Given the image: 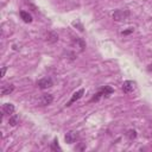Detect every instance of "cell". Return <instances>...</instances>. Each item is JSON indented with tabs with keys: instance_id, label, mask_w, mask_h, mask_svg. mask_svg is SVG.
<instances>
[{
	"instance_id": "obj_1",
	"label": "cell",
	"mask_w": 152,
	"mask_h": 152,
	"mask_svg": "<svg viewBox=\"0 0 152 152\" xmlns=\"http://www.w3.org/2000/svg\"><path fill=\"white\" fill-rule=\"evenodd\" d=\"M113 88L112 87H109V86H104L103 88H101L93 97H91V100H90V102H96V101H99L101 97H108L110 94H113Z\"/></svg>"
},
{
	"instance_id": "obj_2",
	"label": "cell",
	"mask_w": 152,
	"mask_h": 152,
	"mask_svg": "<svg viewBox=\"0 0 152 152\" xmlns=\"http://www.w3.org/2000/svg\"><path fill=\"white\" fill-rule=\"evenodd\" d=\"M128 15H129V11H127V10H116L113 13V19L115 21H122V20L127 19Z\"/></svg>"
},
{
	"instance_id": "obj_3",
	"label": "cell",
	"mask_w": 152,
	"mask_h": 152,
	"mask_svg": "<svg viewBox=\"0 0 152 152\" xmlns=\"http://www.w3.org/2000/svg\"><path fill=\"white\" fill-rule=\"evenodd\" d=\"M37 86L40 89H48V88H51L53 86V82L50 77H44V78H42L37 82Z\"/></svg>"
},
{
	"instance_id": "obj_4",
	"label": "cell",
	"mask_w": 152,
	"mask_h": 152,
	"mask_svg": "<svg viewBox=\"0 0 152 152\" xmlns=\"http://www.w3.org/2000/svg\"><path fill=\"white\" fill-rule=\"evenodd\" d=\"M83 94H84V89H83V88H81V89H78L77 91H75V93L72 94V96H71V99H70V101L68 102L66 106H70L71 103H74V102H76L77 100H80V99L83 96Z\"/></svg>"
},
{
	"instance_id": "obj_5",
	"label": "cell",
	"mask_w": 152,
	"mask_h": 152,
	"mask_svg": "<svg viewBox=\"0 0 152 152\" xmlns=\"http://www.w3.org/2000/svg\"><path fill=\"white\" fill-rule=\"evenodd\" d=\"M77 137H78V135H77V132L70 131V132H68V133L65 134L64 139H65V142H66V144H74V142L76 141Z\"/></svg>"
},
{
	"instance_id": "obj_6",
	"label": "cell",
	"mask_w": 152,
	"mask_h": 152,
	"mask_svg": "<svg viewBox=\"0 0 152 152\" xmlns=\"http://www.w3.org/2000/svg\"><path fill=\"white\" fill-rule=\"evenodd\" d=\"M133 89H134V82H132V81H125L122 83V91L125 94H129L131 91H133Z\"/></svg>"
},
{
	"instance_id": "obj_7",
	"label": "cell",
	"mask_w": 152,
	"mask_h": 152,
	"mask_svg": "<svg viewBox=\"0 0 152 152\" xmlns=\"http://www.w3.org/2000/svg\"><path fill=\"white\" fill-rule=\"evenodd\" d=\"M14 90V86L13 84H4L0 89L1 95H10L12 91Z\"/></svg>"
},
{
	"instance_id": "obj_8",
	"label": "cell",
	"mask_w": 152,
	"mask_h": 152,
	"mask_svg": "<svg viewBox=\"0 0 152 152\" xmlns=\"http://www.w3.org/2000/svg\"><path fill=\"white\" fill-rule=\"evenodd\" d=\"M52 100H53V96L51 94H43L42 97H40V103L43 106H48L52 102Z\"/></svg>"
},
{
	"instance_id": "obj_9",
	"label": "cell",
	"mask_w": 152,
	"mask_h": 152,
	"mask_svg": "<svg viewBox=\"0 0 152 152\" xmlns=\"http://www.w3.org/2000/svg\"><path fill=\"white\" fill-rule=\"evenodd\" d=\"M14 110H15V108H14V106H13L12 103H5V104H4V108H2L4 114L12 115V114L14 113Z\"/></svg>"
},
{
	"instance_id": "obj_10",
	"label": "cell",
	"mask_w": 152,
	"mask_h": 152,
	"mask_svg": "<svg viewBox=\"0 0 152 152\" xmlns=\"http://www.w3.org/2000/svg\"><path fill=\"white\" fill-rule=\"evenodd\" d=\"M58 40V36L55 33V32H48V36H46V42L48 43H56Z\"/></svg>"
},
{
	"instance_id": "obj_11",
	"label": "cell",
	"mask_w": 152,
	"mask_h": 152,
	"mask_svg": "<svg viewBox=\"0 0 152 152\" xmlns=\"http://www.w3.org/2000/svg\"><path fill=\"white\" fill-rule=\"evenodd\" d=\"M20 17H21V19H23L25 23H31V21H32V17H31V14H30L28 12L21 11V12H20Z\"/></svg>"
},
{
	"instance_id": "obj_12",
	"label": "cell",
	"mask_w": 152,
	"mask_h": 152,
	"mask_svg": "<svg viewBox=\"0 0 152 152\" xmlns=\"http://www.w3.org/2000/svg\"><path fill=\"white\" fill-rule=\"evenodd\" d=\"M18 122H19V118H18V115H11V116H10L8 124H10L11 126H15Z\"/></svg>"
},
{
	"instance_id": "obj_13",
	"label": "cell",
	"mask_w": 152,
	"mask_h": 152,
	"mask_svg": "<svg viewBox=\"0 0 152 152\" xmlns=\"http://www.w3.org/2000/svg\"><path fill=\"white\" fill-rule=\"evenodd\" d=\"M127 137H128V139H131V140H133V139H135L137 138V132L134 131V129H129V131H127Z\"/></svg>"
},
{
	"instance_id": "obj_14",
	"label": "cell",
	"mask_w": 152,
	"mask_h": 152,
	"mask_svg": "<svg viewBox=\"0 0 152 152\" xmlns=\"http://www.w3.org/2000/svg\"><path fill=\"white\" fill-rule=\"evenodd\" d=\"M51 150L52 151H61V147L58 146V141H57V139H55L53 140V142H52V145H51Z\"/></svg>"
},
{
	"instance_id": "obj_15",
	"label": "cell",
	"mask_w": 152,
	"mask_h": 152,
	"mask_svg": "<svg viewBox=\"0 0 152 152\" xmlns=\"http://www.w3.org/2000/svg\"><path fill=\"white\" fill-rule=\"evenodd\" d=\"M133 32V28H129V30H126V31H122L121 32V34H124V36H126V34H129V33H132Z\"/></svg>"
},
{
	"instance_id": "obj_16",
	"label": "cell",
	"mask_w": 152,
	"mask_h": 152,
	"mask_svg": "<svg viewBox=\"0 0 152 152\" xmlns=\"http://www.w3.org/2000/svg\"><path fill=\"white\" fill-rule=\"evenodd\" d=\"M5 72H6V68H5V66H2V68H1V77H2V76H5Z\"/></svg>"
},
{
	"instance_id": "obj_17",
	"label": "cell",
	"mask_w": 152,
	"mask_h": 152,
	"mask_svg": "<svg viewBox=\"0 0 152 152\" xmlns=\"http://www.w3.org/2000/svg\"><path fill=\"white\" fill-rule=\"evenodd\" d=\"M147 70H148V71H152V64H150V65L147 66Z\"/></svg>"
}]
</instances>
